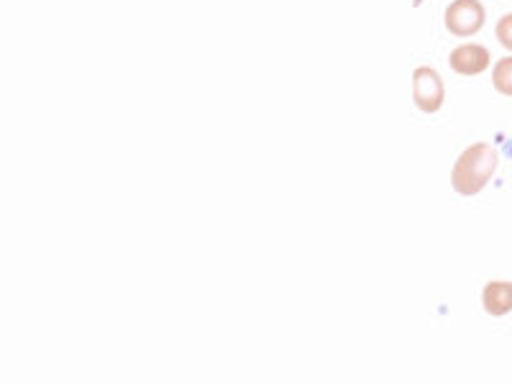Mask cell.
Masks as SVG:
<instances>
[{"label":"cell","instance_id":"8992f818","mask_svg":"<svg viewBox=\"0 0 512 384\" xmlns=\"http://www.w3.org/2000/svg\"><path fill=\"white\" fill-rule=\"evenodd\" d=\"M492 85L500 95L512 98V57H502L492 70Z\"/></svg>","mask_w":512,"mask_h":384},{"label":"cell","instance_id":"6da1fadb","mask_svg":"<svg viewBox=\"0 0 512 384\" xmlns=\"http://www.w3.org/2000/svg\"><path fill=\"white\" fill-rule=\"evenodd\" d=\"M497 167H500V152L495 146L487 141L466 146L451 169V187L464 198H474L495 177Z\"/></svg>","mask_w":512,"mask_h":384},{"label":"cell","instance_id":"52a82bcc","mask_svg":"<svg viewBox=\"0 0 512 384\" xmlns=\"http://www.w3.org/2000/svg\"><path fill=\"white\" fill-rule=\"evenodd\" d=\"M495 34H497V41H500L502 47H505L507 52H512V13H505V16L497 21Z\"/></svg>","mask_w":512,"mask_h":384},{"label":"cell","instance_id":"5b68a950","mask_svg":"<svg viewBox=\"0 0 512 384\" xmlns=\"http://www.w3.org/2000/svg\"><path fill=\"white\" fill-rule=\"evenodd\" d=\"M482 308L487 310V315H492V318H502V315L512 313V282H487L482 290Z\"/></svg>","mask_w":512,"mask_h":384},{"label":"cell","instance_id":"3957f363","mask_svg":"<svg viewBox=\"0 0 512 384\" xmlns=\"http://www.w3.org/2000/svg\"><path fill=\"white\" fill-rule=\"evenodd\" d=\"M413 100L420 113H438L443 108L446 88L433 67H418L413 72Z\"/></svg>","mask_w":512,"mask_h":384},{"label":"cell","instance_id":"277c9868","mask_svg":"<svg viewBox=\"0 0 512 384\" xmlns=\"http://www.w3.org/2000/svg\"><path fill=\"white\" fill-rule=\"evenodd\" d=\"M492 64V54L482 44H461V47L451 49L448 54V67L461 77H477L482 72L489 70Z\"/></svg>","mask_w":512,"mask_h":384},{"label":"cell","instance_id":"7a4b0ae2","mask_svg":"<svg viewBox=\"0 0 512 384\" xmlns=\"http://www.w3.org/2000/svg\"><path fill=\"white\" fill-rule=\"evenodd\" d=\"M484 21H487V13L479 0H454L451 6L446 8V16H443V24L454 36H474L482 31Z\"/></svg>","mask_w":512,"mask_h":384}]
</instances>
